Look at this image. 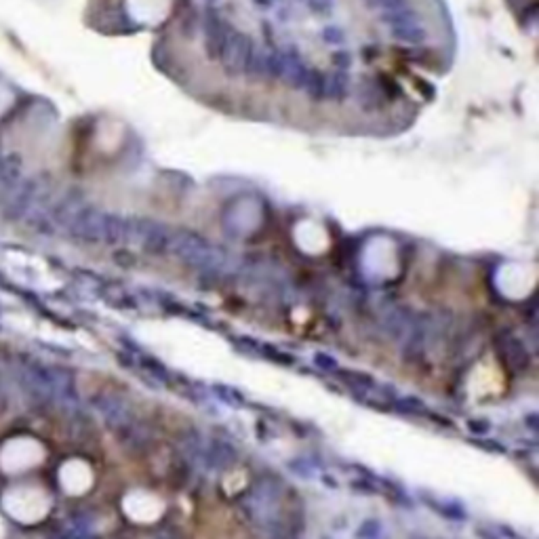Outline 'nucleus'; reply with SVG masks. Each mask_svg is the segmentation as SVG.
Returning <instances> with one entry per match:
<instances>
[{"mask_svg": "<svg viewBox=\"0 0 539 539\" xmlns=\"http://www.w3.org/2000/svg\"><path fill=\"white\" fill-rule=\"evenodd\" d=\"M3 504H5V510L9 512V516H13L15 520L34 522L36 518H40L45 514L47 499L34 487H15L13 491H9L5 495Z\"/></svg>", "mask_w": 539, "mask_h": 539, "instance_id": "obj_1", "label": "nucleus"}, {"mask_svg": "<svg viewBox=\"0 0 539 539\" xmlns=\"http://www.w3.org/2000/svg\"><path fill=\"white\" fill-rule=\"evenodd\" d=\"M40 447L38 442L30 438H15L7 442L0 451V468L9 474H17L26 468H32L40 459Z\"/></svg>", "mask_w": 539, "mask_h": 539, "instance_id": "obj_2", "label": "nucleus"}, {"mask_svg": "<svg viewBox=\"0 0 539 539\" xmlns=\"http://www.w3.org/2000/svg\"><path fill=\"white\" fill-rule=\"evenodd\" d=\"M497 352H499V358L504 360V364L514 371H524L529 367L531 356H529L524 344L516 335H501L497 339Z\"/></svg>", "mask_w": 539, "mask_h": 539, "instance_id": "obj_3", "label": "nucleus"}, {"mask_svg": "<svg viewBox=\"0 0 539 539\" xmlns=\"http://www.w3.org/2000/svg\"><path fill=\"white\" fill-rule=\"evenodd\" d=\"M337 373H339V377L348 383L352 390H362V392L375 390V388H373V386H375V379L369 377V375H364V373H352V371H337Z\"/></svg>", "mask_w": 539, "mask_h": 539, "instance_id": "obj_4", "label": "nucleus"}, {"mask_svg": "<svg viewBox=\"0 0 539 539\" xmlns=\"http://www.w3.org/2000/svg\"><path fill=\"white\" fill-rule=\"evenodd\" d=\"M381 535L383 526L379 520H364L356 531V539H381Z\"/></svg>", "mask_w": 539, "mask_h": 539, "instance_id": "obj_5", "label": "nucleus"}, {"mask_svg": "<svg viewBox=\"0 0 539 539\" xmlns=\"http://www.w3.org/2000/svg\"><path fill=\"white\" fill-rule=\"evenodd\" d=\"M314 362H316L321 369H327V367H331V371H337V369H339L337 360L329 358L327 354H316V356H314Z\"/></svg>", "mask_w": 539, "mask_h": 539, "instance_id": "obj_6", "label": "nucleus"}]
</instances>
